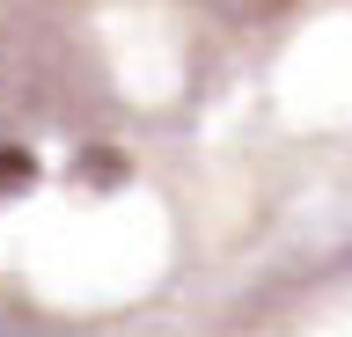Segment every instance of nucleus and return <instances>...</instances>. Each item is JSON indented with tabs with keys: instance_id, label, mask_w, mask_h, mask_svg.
Here are the masks:
<instances>
[{
	"instance_id": "obj_1",
	"label": "nucleus",
	"mask_w": 352,
	"mask_h": 337,
	"mask_svg": "<svg viewBox=\"0 0 352 337\" xmlns=\"http://www.w3.org/2000/svg\"><path fill=\"white\" fill-rule=\"evenodd\" d=\"M213 15H228V23H272V15H286L294 0H206Z\"/></svg>"
},
{
	"instance_id": "obj_2",
	"label": "nucleus",
	"mask_w": 352,
	"mask_h": 337,
	"mask_svg": "<svg viewBox=\"0 0 352 337\" xmlns=\"http://www.w3.org/2000/svg\"><path fill=\"white\" fill-rule=\"evenodd\" d=\"M30 176H37V169H30V154H0V191H22Z\"/></svg>"
}]
</instances>
